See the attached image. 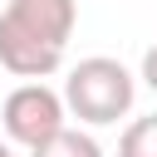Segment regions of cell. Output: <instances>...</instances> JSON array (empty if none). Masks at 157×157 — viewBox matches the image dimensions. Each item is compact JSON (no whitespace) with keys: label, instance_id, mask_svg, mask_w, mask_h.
I'll list each match as a JSON object with an SVG mask.
<instances>
[{"label":"cell","instance_id":"obj_3","mask_svg":"<svg viewBox=\"0 0 157 157\" xmlns=\"http://www.w3.org/2000/svg\"><path fill=\"white\" fill-rule=\"evenodd\" d=\"M64 118H69L64 93H54L44 78L20 83V88L5 98V108H0V128H5V137L20 142V147H29V152H34L44 137H54V132L64 128Z\"/></svg>","mask_w":157,"mask_h":157},{"label":"cell","instance_id":"obj_4","mask_svg":"<svg viewBox=\"0 0 157 157\" xmlns=\"http://www.w3.org/2000/svg\"><path fill=\"white\" fill-rule=\"evenodd\" d=\"M29 157H103V147H98L83 128H69V123H64V128H59L54 137H44Z\"/></svg>","mask_w":157,"mask_h":157},{"label":"cell","instance_id":"obj_5","mask_svg":"<svg viewBox=\"0 0 157 157\" xmlns=\"http://www.w3.org/2000/svg\"><path fill=\"white\" fill-rule=\"evenodd\" d=\"M118 157H157V113L132 118L118 137Z\"/></svg>","mask_w":157,"mask_h":157},{"label":"cell","instance_id":"obj_7","mask_svg":"<svg viewBox=\"0 0 157 157\" xmlns=\"http://www.w3.org/2000/svg\"><path fill=\"white\" fill-rule=\"evenodd\" d=\"M0 157H15V152H10V142H5V137H0Z\"/></svg>","mask_w":157,"mask_h":157},{"label":"cell","instance_id":"obj_2","mask_svg":"<svg viewBox=\"0 0 157 157\" xmlns=\"http://www.w3.org/2000/svg\"><path fill=\"white\" fill-rule=\"evenodd\" d=\"M132 98H137V78L108 54L78 59L69 69V78H64V108L88 128H108V123L128 118Z\"/></svg>","mask_w":157,"mask_h":157},{"label":"cell","instance_id":"obj_1","mask_svg":"<svg viewBox=\"0 0 157 157\" xmlns=\"http://www.w3.org/2000/svg\"><path fill=\"white\" fill-rule=\"evenodd\" d=\"M78 25L74 0H10L0 10V69L15 78H49L64 64Z\"/></svg>","mask_w":157,"mask_h":157},{"label":"cell","instance_id":"obj_6","mask_svg":"<svg viewBox=\"0 0 157 157\" xmlns=\"http://www.w3.org/2000/svg\"><path fill=\"white\" fill-rule=\"evenodd\" d=\"M142 83H147V88L157 93V44H152V49L142 54Z\"/></svg>","mask_w":157,"mask_h":157}]
</instances>
